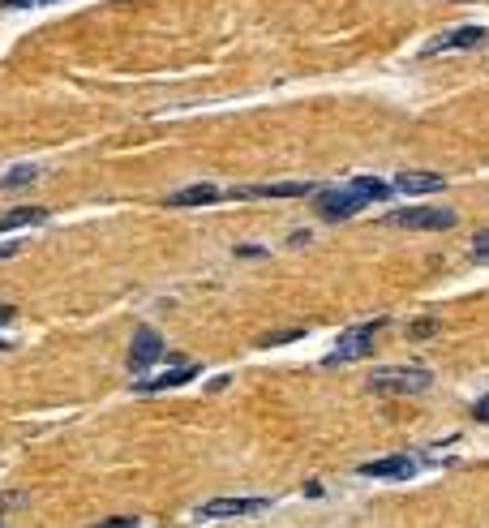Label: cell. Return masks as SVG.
<instances>
[{
    "instance_id": "6da1fadb",
    "label": "cell",
    "mask_w": 489,
    "mask_h": 528,
    "mask_svg": "<svg viewBox=\"0 0 489 528\" xmlns=\"http://www.w3.org/2000/svg\"><path fill=\"white\" fill-rule=\"evenodd\" d=\"M395 194L391 180H378V176H356L348 185H339V189H322L318 198V216L322 219H348L356 216L361 207H370V202H387Z\"/></svg>"
},
{
    "instance_id": "7a4b0ae2",
    "label": "cell",
    "mask_w": 489,
    "mask_h": 528,
    "mask_svg": "<svg viewBox=\"0 0 489 528\" xmlns=\"http://www.w3.org/2000/svg\"><path fill=\"white\" fill-rule=\"evenodd\" d=\"M370 387L378 395H421L433 387V374L425 365H387L370 374Z\"/></svg>"
},
{
    "instance_id": "3957f363",
    "label": "cell",
    "mask_w": 489,
    "mask_h": 528,
    "mask_svg": "<svg viewBox=\"0 0 489 528\" xmlns=\"http://www.w3.org/2000/svg\"><path fill=\"white\" fill-rule=\"evenodd\" d=\"M395 224H399V228H412V233H447V228H455V211H442V207H412V211H395Z\"/></svg>"
},
{
    "instance_id": "277c9868",
    "label": "cell",
    "mask_w": 489,
    "mask_h": 528,
    "mask_svg": "<svg viewBox=\"0 0 489 528\" xmlns=\"http://www.w3.org/2000/svg\"><path fill=\"white\" fill-rule=\"evenodd\" d=\"M387 327V318H373L365 327H348V331L339 335V344H335V356L331 361H353V356H365L373 348V335Z\"/></svg>"
},
{
    "instance_id": "5b68a950",
    "label": "cell",
    "mask_w": 489,
    "mask_h": 528,
    "mask_svg": "<svg viewBox=\"0 0 489 528\" xmlns=\"http://www.w3.org/2000/svg\"><path fill=\"white\" fill-rule=\"evenodd\" d=\"M271 503L266 498H211L197 507V520H232V515H258Z\"/></svg>"
},
{
    "instance_id": "8992f818",
    "label": "cell",
    "mask_w": 489,
    "mask_h": 528,
    "mask_svg": "<svg viewBox=\"0 0 489 528\" xmlns=\"http://www.w3.org/2000/svg\"><path fill=\"white\" fill-rule=\"evenodd\" d=\"M489 43V31L485 26H459V31H447L425 48V57H438V52H464V48H481Z\"/></svg>"
},
{
    "instance_id": "52a82bcc",
    "label": "cell",
    "mask_w": 489,
    "mask_h": 528,
    "mask_svg": "<svg viewBox=\"0 0 489 528\" xmlns=\"http://www.w3.org/2000/svg\"><path fill=\"white\" fill-rule=\"evenodd\" d=\"M416 472H421V460H412V455H387V460L361 464V477H387V481H408Z\"/></svg>"
},
{
    "instance_id": "ba28073f",
    "label": "cell",
    "mask_w": 489,
    "mask_h": 528,
    "mask_svg": "<svg viewBox=\"0 0 489 528\" xmlns=\"http://www.w3.org/2000/svg\"><path fill=\"white\" fill-rule=\"evenodd\" d=\"M159 356H163V339H159L151 327H142L134 335V344H129V365L134 370H146V365H155Z\"/></svg>"
},
{
    "instance_id": "9c48e42d",
    "label": "cell",
    "mask_w": 489,
    "mask_h": 528,
    "mask_svg": "<svg viewBox=\"0 0 489 528\" xmlns=\"http://www.w3.org/2000/svg\"><path fill=\"white\" fill-rule=\"evenodd\" d=\"M197 378V365L194 361H177L172 370H163V374H155L151 383H137V392H172V387H185V383H194Z\"/></svg>"
},
{
    "instance_id": "30bf717a",
    "label": "cell",
    "mask_w": 489,
    "mask_h": 528,
    "mask_svg": "<svg viewBox=\"0 0 489 528\" xmlns=\"http://www.w3.org/2000/svg\"><path fill=\"white\" fill-rule=\"evenodd\" d=\"M391 185L395 189H404V194H438L447 180H442L438 172H399Z\"/></svg>"
},
{
    "instance_id": "8fae6325",
    "label": "cell",
    "mask_w": 489,
    "mask_h": 528,
    "mask_svg": "<svg viewBox=\"0 0 489 528\" xmlns=\"http://www.w3.org/2000/svg\"><path fill=\"white\" fill-rule=\"evenodd\" d=\"M219 198H223L219 185H189V189H177V194L168 198V207H211Z\"/></svg>"
},
{
    "instance_id": "7c38bea8",
    "label": "cell",
    "mask_w": 489,
    "mask_h": 528,
    "mask_svg": "<svg viewBox=\"0 0 489 528\" xmlns=\"http://www.w3.org/2000/svg\"><path fill=\"white\" fill-rule=\"evenodd\" d=\"M313 185L305 180H284V185H254V189H240V198H310Z\"/></svg>"
},
{
    "instance_id": "4fadbf2b",
    "label": "cell",
    "mask_w": 489,
    "mask_h": 528,
    "mask_svg": "<svg viewBox=\"0 0 489 528\" xmlns=\"http://www.w3.org/2000/svg\"><path fill=\"white\" fill-rule=\"evenodd\" d=\"M43 219H48L43 207H18V211L0 216V233H13V228H26V224H43Z\"/></svg>"
},
{
    "instance_id": "5bb4252c",
    "label": "cell",
    "mask_w": 489,
    "mask_h": 528,
    "mask_svg": "<svg viewBox=\"0 0 489 528\" xmlns=\"http://www.w3.org/2000/svg\"><path fill=\"white\" fill-rule=\"evenodd\" d=\"M35 176H39V168H35V163H22V168H13V172H4L0 189H22V185H35Z\"/></svg>"
},
{
    "instance_id": "9a60e30c",
    "label": "cell",
    "mask_w": 489,
    "mask_h": 528,
    "mask_svg": "<svg viewBox=\"0 0 489 528\" xmlns=\"http://www.w3.org/2000/svg\"><path fill=\"white\" fill-rule=\"evenodd\" d=\"M296 339H301V331H275V335H266V339H262V348H275V344H296Z\"/></svg>"
},
{
    "instance_id": "2e32d148",
    "label": "cell",
    "mask_w": 489,
    "mask_h": 528,
    "mask_svg": "<svg viewBox=\"0 0 489 528\" xmlns=\"http://www.w3.org/2000/svg\"><path fill=\"white\" fill-rule=\"evenodd\" d=\"M472 250H476V258H489V228H481L472 236Z\"/></svg>"
},
{
    "instance_id": "e0dca14e",
    "label": "cell",
    "mask_w": 489,
    "mask_h": 528,
    "mask_svg": "<svg viewBox=\"0 0 489 528\" xmlns=\"http://www.w3.org/2000/svg\"><path fill=\"white\" fill-rule=\"evenodd\" d=\"M433 331H438V322H416V327H412V339H425V335H433Z\"/></svg>"
},
{
    "instance_id": "ac0fdd59",
    "label": "cell",
    "mask_w": 489,
    "mask_h": 528,
    "mask_svg": "<svg viewBox=\"0 0 489 528\" xmlns=\"http://www.w3.org/2000/svg\"><path fill=\"white\" fill-rule=\"evenodd\" d=\"M472 417H476L481 426H489V395H485V400H476V409H472Z\"/></svg>"
},
{
    "instance_id": "d6986e66",
    "label": "cell",
    "mask_w": 489,
    "mask_h": 528,
    "mask_svg": "<svg viewBox=\"0 0 489 528\" xmlns=\"http://www.w3.org/2000/svg\"><path fill=\"white\" fill-rule=\"evenodd\" d=\"M22 250H26L22 241H18V245H0V262H4V258H13V254H22Z\"/></svg>"
},
{
    "instance_id": "ffe728a7",
    "label": "cell",
    "mask_w": 489,
    "mask_h": 528,
    "mask_svg": "<svg viewBox=\"0 0 489 528\" xmlns=\"http://www.w3.org/2000/svg\"><path fill=\"white\" fill-rule=\"evenodd\" d=\"M35 0H0V9H31Z\"/></svg>"
},
{
    "instance_id": "44dd1931",
    "label": "cell",
    "mask_w": 489,
    "mask_h": 528,
    "mask_svg": "<svg viewBox=\"0 0 489 528\" xmlns=\"http://www.w3.org/2000/svg\"><path fill=\"white\" fill-rule=\"evenodd\" d=\"M103 528H137V520H108Z\"/></svg>"
},
{
    "instance_id": "7402d4cb",
    "label": "cell",
    "mask_w": 489,
    "mask_h": 528,
    "mask_svg": "<svg viewBox=\"0 0 489 528\" xmlns=\"http://www.w3.org/2000/svg\"><path fill=\"white\" fill-rule=\"evenodd\" d=\"M9 318H13V305H0V327H4Z\"/></svg>"
},
{
    "instance_id": "603a6c76",
    "label": "cell",
    "mask_w": 489,
    "mask_h": 528,
    "mask_svg": "<svg viewBox=\"0 0 489 528\" xmlns=\"http://www.w3.org/2000/svg\"><path fill=\"white\" fill-rule=\"evenodd\" d=\"M35 4H43V0H35Z\"/></svg>"
}]
</instances>
